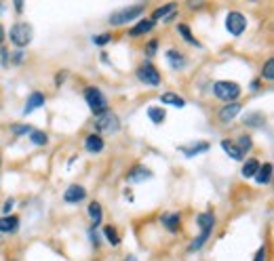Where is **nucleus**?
Segmentation results:
<instances>
[{
	"instance_id": "obj_30",
	"label": "nucleus",
	"mask_w": 274,
	"mask_h": 261,
	"mask_svg": "<svg viewBox=\"0 0 274 261\" xmlns=\"http://www.w3.org/2000/svg\"><path fill=\"white\" fill-rule=\"evenodd\" d=\"M30 141L34 143V146H47V143H49V135L45 131H36V129H34L30 133Z\"/></svg>"
},
{
	"instance_id": "obj_27",
	"label": "nucleus",
	"mask_w": 274,
	"mask_h": 261,
	"mask_svg": "<svg viewBox=\"0 0 274 261\" xmlns=\"http://www.w3.org/2000/svg\"><path fill=\"white\" fill-rule=\"evenodd\" d=\"M89 217L93 221V226H99L101 219H103V209H101V204L99 202H91L89 204Z\"/></svg>"
},
{
	"instance_id": "obj_23",
	"label": "nucleus",
	"mask_w": 274,
	"mask_h": 261,
	"mask_svg": "<svg viewBox=\"0 0 274 261\" xmlns=\"http://www.w3.org/2000/svg\"><path fill=\"white\" fill-rule=\"evenodd\" d=\"M148 118L152 120L154 124H163L165 118H167L165 107H163V105H150V107H148Z\"/></svg>"
},
{
	"instance_id": "obj_18",
	"label": "nucleus",
	"mask_w": 274,
	"mask_h": 261,
	"mask_svg": "<svg viewBox=\"0 0 274 261\" xmlns=\"http://www.w3.org/2000/svg\"><path fill=\"white\" fill-rule=\"evenodd\" d=\"M222 150L226 152V156H230L232 160H238V163H241V160L245 158L243 152L236 148V143H234V141H230V139H222Z\"/></svg>"
},
{
	"instance_id": "obj_14",
	"label": "nucleus",
	"mask_w": 274,
	"mask_h": 261,
	"mask_svg": "<svg viewBox=\"0 0 274 261\" xmlns=\"http://www.w3.org/2000/svg\"><path fill=\"white\" fill-rule=\"evenodd\" d=\"M105 148V143L101 139V135H97V133H91V135H87V139H85V150L89 152V154H101Z\"/></svg>"
},
{
	"instance_id": "obj_16",
	"label": "nucleus",
	"mask_w": 274,
	"mask_h": 261,
	"mask_svg": "<svg viewBox=\"0 0 274 261\" xmlns=\"http://www.w3.org/2000/svg\"><path fill=\"white\" fill-rule=\"evenodd\" d=\"M165 57H167V61L171 64V68H175V70H182V68H185V64H188L185 55H183V53H180L178 49H169Z\"/></svg>"
},
{
	"instance_id": "obj_3",
	"label": "nucleus",
	"mask_w": 274,
	"mask_h": 261,
	"mask_svg": "<svg viewBox=\"0 0 274 261\" xmlns=\"http://www.w3.org/2000/svg\"><path fill=\"white\" fill-rule=\"evenodd\" d=\"M85 101H87L89 110L95 116H99V114L110 110V107H108V99H105V95L101 93V88H97V87H87L85 88Z\"/></svg>"
},
{
	"instance_id": "obj_41",
	"label": "nucleus",
	"mask_w": 274,
	"mask_h": 261,
	"mask_svg": "<svg viewBox=\"0 0 274 261\" xmlns=\"http://www.w3.org/2000/svg\"><path fill=\"white\" fill-rule=\"evenodd\" d=\"M2 40H4V28L0 25V44H2Z\"/></svg>"
},
{
	"instance_id": "obj_37",
	"label": "nucleus",
	"mask_w": 274,
	"mask_h": 261,
	"mask_svg": "<svg viewBox=\"0 0 274 261\" xmlns=\"http://www.w3.org/2000/svg\"><path fill=\"white\" fill-rule=\"evenodd\" d=\"M15 206V200L13 198H6L4 200V206H2V211H4V215H11V209Z\"/></svg>"
},
{
	"instance_id": "obj_8",
	"label": "nucleus",
	"mask_w": 274,
	"mask_h": 261,
	"mask_svg": "<svg viewBox=\"0 0 274 261\" xmlns=\"http://www.w3.org/2000/svg\"><path fill=\"white\" fill-rule=\"evenodd\" d=\"M211 143L209 141H192V143H185V146H180L178 150L182 152V154L185 158H194L198 154H205V152H209Z\"/></svg>"
},
{
	"instance_id": "obj_34",
	"label": "nucleus",
	"mask_w": 274,
	"mask_h": 261,
	"mask_svg": "<svg viewBox=\"0 0 274 261\" xmlns=\"http://www.w3.org/2000/svg\"><path fill=\"white\" fill-rule=\"evenodd\" d=\"M112 40V34H101V36H93V44L97 47H103V44H108Z\"/></svg>"
},
{
	"instance_id": "obj_4",
	"label": "nucleus",
	"mask_w": 274,
	"mask_h": 261,
	"mask_svg": "<svg viewBox=\"0 0 274 261\" xmlns=\"http://www.w3.org/2000/svg\"><path fill=\"white\" fill-rule=\"evenodd\" d=\"M213 93L217 99H222L226 103H234L238 97H241V87H238L234 80H217L213 85Z\"/></svg>"
},
{
	"instance_id": "obj_1",
	"label": "nucleus",
	"mask_w": 274,
	"mask_h": 261,
	"mask_svg": "<svg viewBox=\"0 0 274 261\" xmlns=\"http://www.w3.org/2000/svg\"><path fill=\"white\" fill-rule=\"evenodd\" d=\"M120 131V118L112 110L95 116V133L97 135H116Z\"/></svg>"
},
{
	"instance_id": "obj_11",
	"label": "nucleus",
	"mask_w": 274,
	"mask_h": 261,
	"mask_svg": "<svg viewBox=\"0 0 274 261\" xmlns=\"http://www.w3.org/2000/svg\"><path fill=\"white\" fill-rule=\"evenodd\" d=\"M45 101H47V97H45V93H40V91H34V93H30L28 95V101H25V105H23V116H28V114H32L34 110H38V107H45Z\"/></svg>"
},
{
	"instance_id": "obj_17",
	"label": "nucleus",
	"mask_w": 274,
	"mask_h": 261,
	"mask_svg": "<svg viewBox=\"0 0 274 261\" xmlns=\"http://www.w3.org/2000/svg\"><path fill=\"white\" fill-rule=\"evenodd\" d=\"M196 223H198L200 232H213V226H215V215L211 213V211L200 213L198 217H196Z\"/></svg>"
},
{
	"instance_id": "obj_22",
	"label": "nucleus",
	"mask_w": 274,
	"mask_h": 261,
	"mask_svg": "<svg viewBox=\"0 0 274 261\" xmlns=\"http://www.w3.org/2000/svg\"><path fill=\"white\" fill-rule=\"evenodd\" d=\"M161 221H163V226L169 232H178L180 226H182V215L180 213H169V215H165Z\"/></svg>"
},
{
	"instance_id": "obj_40",
	"label": "nucleus",
	"mask_w": 274,
	"mask_h": 261,
	"mask_svg": "<svg viewBox=\"0 0 274 261\" xmlns=\"http://www.w3.org/2000/svg\"><path fill=\"white\" fill-rule=\"evenodd\" d=\"M13 59H15V61H17V64H19V61H21V59H23V53H17V55H15V57H13Z\"/></svg>"
},
{
	"instance_id": "obj_35",
	"label": "nucleus",
	"mask_w": 274,
	"mask_h": 261,
	"mask_svg": "<svg viewBox=\"0 0 274 261\" xmlns=\"http://www.w3.org/2000/svg\"><path fill=\"white\" fill-rule=\"evenodd\" d=\"M156 49H158V40H150L148 47H146V53L152 57V55H156Z\"/></svg>"
},
{
	"instance_id": "obj_10",
	"label": "nucleus",
	"mask_w": 274,
	"mask_h": 261,
	"mask_svg": "<svg viewBox=\"0 0 274 261\" xmlns=\"http://www.w3.org/2000/svg\"><path fill=\"white\" fill-rule=\"evenodd\" d=\"M127 183H141V181H146V179H152V171H150L148 167H141V165H137V167H133L127 173Z\"/></svg>"
},
{
	"instance_id": "obj_38",
	"label": "nucleus",
	"mask_w": 274,
	"mask_h": 261,
	"mask_svg": "<svg viewBox=\"0 0 274 261\" xmlns=\"http://www.w3.org/2000/svg\"><path fill=\"white\" fill-rule=\"evenodd\" d=\"M89 236H91V242L95 247H99V236H97V232L95 230H89Z\"/></svg>"
},
{
	"instance_id": "obj_26",
	"label": "nucleus",
	"mask_w": 274,
	"mask_h": 261,
	"mask_svg": "<svg viewBox=\"0 0 274 261\" xmlns=\"http://www.w3.org/2000/svg\"><path fill=\"white\" fill-rule=\"evenodd\" d=\"M161 101L167 103V105H173V107H183L185 105V99L180 97V95H175V93H163Z\"/></svg>"
},
{
	"instance_id": "obj_9",
	"label": "nucleus",
	"mask_w": 274,
	"mask_h": 261,
	"mask_svg": "<svg viewBox=\"0 0 274 261\" xmlns=\"http://www.w3.org/2000/svg\"><path fill=\"white\" fill-rule=\"evenodd\" d=\"M85 198H87V190L78 183L68 185V190L64 192V202H68V204H78V202H83Z\"/></svg>"
},
{
	"instance_id": "obj_33",
	"label": "nucleus",
	"mask_w": 274,
	"mask_h": 261,
	"mask_svg": "<svg viewBox=\"0 0 274 261\" xmlns=\"http://www.w3.org/2000/svg\"><path fill=\"white\" fill-rule=\"evenodd\" d=\"M262 76L268 80V83H272L274 80V61L272 59H268L266 64H264V68H262Z\"/></svg>"
},
{
	"instance_id": "obj_24",
	"label": "nucleus",
	"mask_w": 274,
	"mask_h": 261,
	"mask_svg": "<svg viewBox=\"0 0 274 261\" xmlns=\"http://www.w3.org/2000/svg\"><path fill=\"white\" fill-rule=\"evenodd\" d=\"M178 34H180L182 38H183L185 42H188V44H192V47H198V49H202V44H200L196 38H194L192 32H190V28H188V25H185V23H178Z\"/></svg>"
},
{
	"instance_id": "obj_13",
	"label": "nucleus",
	"mask_w": 274,
	"mask_h": 261,
	"mask_svg": "<svg viewBox=\"0 0 274 261\" xmlns=\"http://www.w3.org/2000/svg\"><path fill=\"white\" fill-rule=\"evenodd\" d=\"M241 110H243V105L236 103V101H234V103H226L222 110H219L217 116H219V120H222L224 124H228V122H232L238 114H241Z\"/></svg>"
},
{
	"instance_id": "obj_6",
	"label": "nucleus",
	"mask_w": 274,
	"mask_h": 261,
	"mask_svg": "<svg viewBox=\"0 0 274 261\" xmlns=\"http://www.w3.org/2000/svg\"><path fill=\"white\" fill-rule=\"evenodd\" d=\"M137 80L141 85H146V87H161L163 83V76H161V72H158L152 64H141L137 68Z\"/></svg>"
},
{
	"instance_id": "obj_12",
	"label": "nucleus",
	"mask_w": 274,
	"mask_h": 261,
	"mask_svg": "<svg viewBox=\"0 0 274 261\" xmlns=\"http://www.w3.org/2000/svg\"><path fill=\"white\" fill-rule=\"evenodd\" d=\"M175 11H178V4H175V2L165 4V6H158L150 19H152L154 23L156 21H171V17H175Z\"/></svg>"
},
{
	"instance_id": "obj_36",
	"label": "nucleus",
	"mask_w": 274,
	"mask_h": 261,
	"mask_svg": "<svg viewBox=\"0 0 274 261\" xmlns=\"http://www.w3.org/2000/svg\"><path fill=\"white\" fill-rule=\"evenodd\" d=\"M266 259H268V249L262 247L258 253H255V259H253V261H266Z\"/></svg>"
},
{
	"instance_id": "obj_2",
	"label": "nucleus",
	"mask_w": 274,
	"mask_h": 261,
	"mask_svg": "<svg viewBox=\"0 0 274 261\" xmlns=\"http://www.w3.org/2000/svg\"><path fill=\"white\" fill-rule=\"evenodd\" d=\"M34 38V30H32V25L30 23H25V21H17L11 25V30H8V40H11L15 47H28V44L32 42Z\"/></svg>"
},
{
	"instance_id": "obj_42",
	"label": "nucleus",
	"mask_w": 274,
	"mask_h": 261,
	"mask_svg": "<svg viewBox=\"0 0 274 261\" xmlns=\"http://www.w3.org/2000/svg\"><path fill=\"white\" fill-rule=\"evenodd\" d=\"M122 261H137V257H135V255H127V257L122 259Z\"/></svg>"
},
{
	"instance_id": "obj_28",
	"label": "nucleus",
	"mask_w": 274,
	"mask_h": 261,
	"mask_svg": "<svg viewBox=\"0 0 274 261\" xmlns=\"http://www.w3.org/2000/svg\"><path fill=\"white\" fill-rule=\"evenodd\" d=\"M103 238H105V242H110L112 247H118V245H120L118 230L114 228V226H105V228H103Z\"/></svg>"
},
{
	"instance_id": "obj_25",
	"label": "nucleus",
	"mask_w": 274,
	"mask_h": 261,
	"mask_svg": "<svg viewBox=\"0 0 274 261\" xmlns=\"http://www.w3.org/2000/svg\"><path fill=\"white\" fill-rule=\"evenodd\" d=\"M258 169H260V160L249 158V160H247V163L243 165L241 175H243L245 179H251V177H255V173H258Z\"/></svg>"
},
{
	"instance_id": "obj_7",
	"label": "nucleus",
	"mask_w": 274,
	"mask_h": 261,
	"mask_svg": "<svg viewBox=\"0 0 274 261\" xmlns=\"http://www.w3.org/2000/svg\"><path fill=\"white\" fill-rule=\"evenodd\" d=\"M226 30L232 36H241L247 30V17L238 11H230L226 15Z\"/></svg>"
},
{
	"instance_id": "obj_20",
	"label": "nucleus",
	"mask_w": 274,
	"mask_h": 261,
	"mask_svg": "<svg viewBox=\"0 0 274 261\" xmlns=\"http://www.w3.org/2000/svg\"><path fill=\"white\" fill-rule=\"evenodd\" d=\"M243 122L247 124V127H253V129H262L264 124H266V116H264L262 112H249L243 118Z\"/></svg>"
},
{
	"instance_id": "obj_31",
	"label": "nucleus",
	"mask_w": 274,
	"mask_h": 261,
	"mask_svg": "<svg viewBox=\"0 0 274 261\" xmlns=\"http://www.w3.org/2000/svg\"><path fill=\"white\" fill-rule=\"evenodd\" d=\"M34 129L30 127V124H19V122H15L11 124V133L15 135V137H23V135H30Z\"/></svg>"
},
{
	"instance_id": "obj_32",
	"label": "nucleus",
	"mask_w": 274,
	"mask_h": 261,
	"mask_svg": "<svg viewBox=\"0 0 274 261\" xmlns=\"http://www.w3.org/2000/svg\"><path fill=\"white\" fill-rule=\"evenodd\" d=\"M236 148L243 152H249L251 148H253V139H251V135H241V137H238V141H236Z\"/></svg>"
},
{
	"instance_id": "obj_21",
	"label": "nucleus",
	"mask_w": 274,
	"mask_h": 261,
	"mask_svg": "<svg viewBox=\"0 0 274 261\" xmlns=\"http://www.w3.org/2000/svg\"><path fill=\"white\" fill-rule=\"evenodd\" d=\"M272 179V165L266 163V165H260L258 173H255V181H258V185H268Z\"/></svg>"
},
{
	"instance_id": "obj_29",
	"label": "nucleus",
	"mask_w": 274,
	"mask_h": 261,
	"mask_svg": "<svg viewBox=\"0 0 274 261\" xmlns=\"http://www.w3.org/2000/svg\"><path fill=\"white\" fill-rule=\"evenodd\" d=\"M209 236H211V232H200L198 234V238H194L192 242H190V247H188V253H194V251H198V249H202V245L209 240Z\"/></svg>"
},
{
	"instance_id": "obj_39",
	"label": "nucleus",
	"mask_w": 274,
	"mask_h": 261,
	"mask_svg": "<svg viewBox=\"0 0 274 261\" xmlns=\"http://www.w3.org/2000/svg\"><path fill=\"white\" fill-rule=\"evenodd\" d=\"M251 88H253V91H258V88H260V80H253V83H251Z\"/></svg>"
},
{
	"instance_id": "obj_15",
	"label": "nucleus",
	"mask_w": 274,
	"mask_h": 261,
	"mask_svg": "<svg viewBox=\"0 0 274 261\" xmlns=\"http://www.w3.org/2000/svg\"><path fill=\"white\" fill-rule=\"evenodd\" d=\"M154 21L152 19H139L133 28L129 30V36H133V38H139V36H144V34H150L154 30Z\"/></svg>"
},
{
	"instance_id": "obj_5",
	"label": "nucleus",
	"mask_w": 274,
	"mask_h": 261,
	"mask_svg": "<svg viewBox=\"0 0 274 261\" xmlns=\"http://www.w3.org/2000/svg\"><path fill=\"white\" fill-rule=\"evenodd\" d=\"M144 15V4H131V6H125V8H118L110 15V25H125L129 21L137 19V17Z\"/></svg>"
},
{
	"instance_id": "obj_19",
	"label": "nucleus",
	"mask_w": 274,
	"mask_h": 261,
	"mask_svg": "<svg viewBox=\"0 0 274 261\" xmlns=\"http://www.w3.org/2000/svg\"><path fill=\"white\" fill-rule=\"evenodd\" d=\"M19 226V219L15 217V215H4V217H0V234H13Z\"/></svg>"
}]
</instances>
